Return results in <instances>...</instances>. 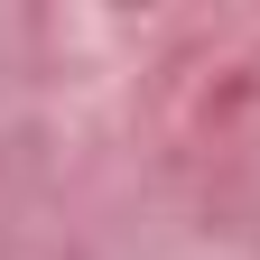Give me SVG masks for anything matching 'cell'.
I'll return each mask as SVG.
<instances>
[]
</instances>
